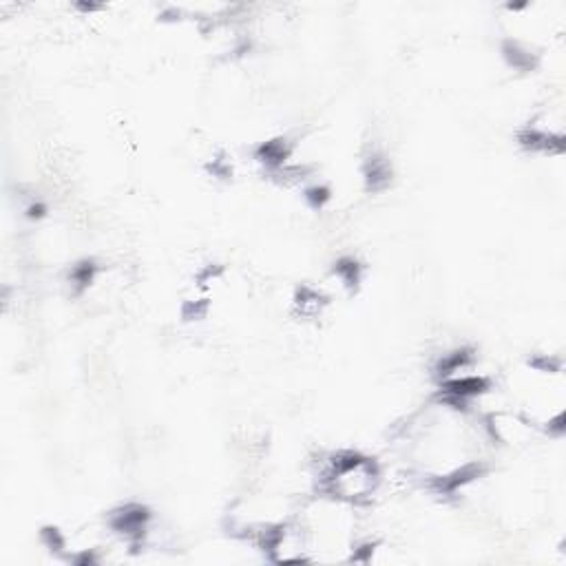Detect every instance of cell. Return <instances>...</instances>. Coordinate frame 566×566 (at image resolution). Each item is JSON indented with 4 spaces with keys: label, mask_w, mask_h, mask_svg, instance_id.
Returning a JSON list of instances; mask_svg holds the SVG:
<instances>
[{
    "label": "cell",
    "mask_w": 566,
    "mask_h": 566,
    "mask_svg": "<svg viewBox=\"0 0 566 566\" xmlns=\"http://www.w3.org/2000/svg\"><path fill=\"white\" fill-rule=\"evenodd\" d=\"M318 493L358 506L371 500L382 484L380 464L358 451H338L318 471Z\"/></svg>",
    "instance_id": "1"
}]
</instances>
